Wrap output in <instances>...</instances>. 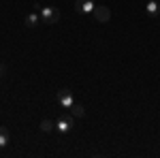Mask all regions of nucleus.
Here are the masks:
<instances>
[{"label":"nucleus","instance_id":"1","mask_svg":"<svg viewBox=\"0 0 160 158\" xmlns=\"http://www.w3.org/2000/svg\"><path fill=\"white\" fill-rule=\"evenodd\" d=\"M38 15H41V22L43 24H56L60 19V11H56L53 7H41Z\"/></svg>","mask_w":160,"mask_h":158},{"label":"nucleus","instance_id":"2","mask_svg":"<svg viewBox=\"0 0 160 158\" xmlns=\"http://www.w3.org/2000/svg\"><path fill=\"white\" fill-rule=\"evenodd\" d=\"M73 126H75V120L71 118V115L58 118V122H56V130H58V133H62V135L71 133V130H73Z\"/></svg>","mask_w":160,"mask_h":158},{"label":"nucleus","instance_id":"3","mask_svg":"<svg viewBox=\"0 0 160 158\" xmlns=\"http://www.w3.org/2000/svg\"><path fill=\"white\" fill-rule=\"evenodd\" d=\"M58 103H60L64 109H71V107L75 105L73 94H71V90H68V88H62L60 92H58Z\"/></svg>","mask_w":160,"mask_h":158},{"label":"nucleus","instance_id":"4","mask_svg":"<svg viewBox=\"0 0 160 158\" xmlns=\"http://www.w3.org/2000/svg\"><path fill=\"white\" fill-rule=\"evenodd\" d=\"M94 17H96V22H98V24H107V22L111 19L109 7H96V9H94Z\"/></svg>","mask_w":160,"mask_h":158},{"label":"nucleus","instance_id":"5","mask_svg":"<svg viewBox=\"0 0 160 158\" xmlns=\"http://www.w3.org/2000/svg\"><path fill=\"white\" fill-rule=\"evenodd\" d=\"M75 9L79 13H94L96 4H94L92 0H75Z\"/></svg>","mask_w":160,"mask_h":158},{"label":"nucleus","instance_id":"6","mask_svg":"<svg viewBox=\"0 0 160 158\" xmlns=\"http://www.w3.org/2000/svg\"><path fill=\"white\" fill-rule=\"evenodd\" d=\"M145 11H148L149 17H158L160 15V4L156 0H148V7H145Z\"/></svg>","mask_w":160,"mask_h":158},{"label":"nucleus","instance_id":"7","mask_svg":"<svg viewBox=\"0 0 160 158\" xmlns=\"http://www.w3.org/2000/svg\"><path fill=\"white\" fill-rule=\"evenodd\" d=\"M38 24H43L38 13H30V15H26V26H28V28H37Z\"/></svg>","mask_w":160,"mask_h":158},{"label":"nucleus","instance_id":"8","mask_svg":"<svg viewBox=\"0 0 160 158\" xmlns=\"http://www.w3.org/2000/svg\"><path fill=\"white\" fill-rule=\"evenodd\" d=\"M9 145V130L4 126H0V147H7Z\"/></svg>","mask_w":160,"mask_h":158},{"label":"nucleus","instance_id":"9","mask_svg":"<svg viewBox=\"0 0 160 158\" xmlns=\"http://www.w3.org/2000/svg\"><path fill=\"white\" fill-rule=\"evenodd\" d=\"M71 111H73L75 118H83V115H86V109H83V105H79V103H75L73 107H71Z\"/></svg>","mask_w":160,"mask_h":158},{"label":"nucleus","instance_id":"10","mask_svg":"<svg viewBox=\"0 0 160 158\" xmlns=\"http://www.w3.org/2000/svg\"><path fill=\"white\" fill-rule=\"evenodd\" d=\"M53 128H56V122H51V120H43L41 122V130H43V133H51Z\"/></svg>","mask_w":160,"mask_h":158},{"label":"nucleus","instance_id":"11","mask_svg":"<svg viewBox=\"0 0 160 158\" xmlns=\"http://www.w3.org/2000/svg\"><path fill=\"white\" fill-rule=\"evenodd\" d=\"M4 71H7V69H4V64H0V77L4 75Z\"/></svg>","mask_w":160,"mask_h":158}]
</instances>
